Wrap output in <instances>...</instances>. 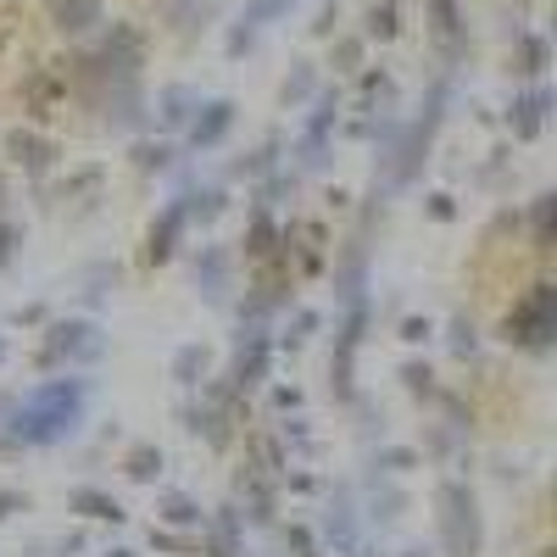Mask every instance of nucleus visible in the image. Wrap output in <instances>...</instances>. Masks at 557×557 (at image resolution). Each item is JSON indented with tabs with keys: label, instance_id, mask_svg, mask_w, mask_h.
<instances>
[{
	"label": "nucleus",
	"instance_id": "f257e3e1",
	"mask_svg": "<svg viewBox=\"0 0 557 557\" xmlns=\"http://www.w3.org/2000/svg\"><path fill=\"white\" fill-rule=\"evenodd\" d=\"M84 401H89V380H51L28 391V401L12 412V441L17 446H57L84 424Z\"/></svg>",
	"mask_w": 557,
	"mask_h": 557
},
{
	"label": "nucleus",
	"instance_id": "f03ea898",
	"mask_svg": "<svg viewBox=\"0 0 557 557\" xmlns=\"http://www.w3.org/2000/svg\"><path fill=\"white\" fill-rule=\"evenodd\" d=\"M441 507H446V552L451 557H474L480 552V507L469 496V485H441Z\"/></svg>",
	"mask_w": 557,
	"mask_h": 557
},
{
	"label": "nucleus",
	"instance_id": "7ed1b4c3",
	"mask_svg": "<svg viewBox=\"0 0 557 557\" xmlns=\"http://www.w3.org/2000/svg\"><path fill=\"white\" fill-rule=\"evenodd\" d=\"M101 351H107V335H101L89 318L57 323V330H51V346H45V357H51V362H96Z\"/></svg>",
	"mask_w": 557,
	"mask_h": 557
},
{
	"label": "nucleus",
	"instance_id": "20e7f679",
	"mask_svg": "<svg viewBox=\"0 0 557 557\" xmlns=\"http://www.w3.org/2000/svg\"><path fill=\"white\" fill-rule=\"evenodd\" d=\"M552 307H557V296L541 285V290H535V296L513 312V318H507V330H513V341H524V346H535V351H541V346L552 341Z\"/></svg>",
	"mask_w": 557,
	"mask_h": 557
},
{
	"label": "nucleus",
	"instance_id": "39448f33",
	"mask_svg": "<svg viewBox=\"0 0 557 557\" xmlns=\"http://www.w3.org/2000/svg\"><path fill=\"white\" fill-rule=\"evenodd\" d=\"M45 7H51L57 28H67V34H78V28H89V23H101V0H45Z\"/></svg>",
	"mask_w": 557,
	"mask_h": 557
},
{
	"label": "nucleus",
	"instance_id": "423d86ee",
	"mask_svg": "<svg viewBox=\"0 0 557 557\" xmlns=\"http://www.w3.org/2000/svg\"><path fill=\"white\" fill-rule=\"evenodd\" d=\"M290 7H296V0H251V7H246V28H235V39H228V51H246L251 34H257L262 23H273L278 12H290Z\"/></svg>",
	"mask_w": 557,
	"mask_h": 557
},
{
	"label": "nucleus",
	"instance_id": "0eeeda50",
	"mask_svg": "<svg viewBox=\"0 0 557 557\" xmlns=\"http://www.w3.org/2000/svg\"><path fill=\"white\" fill-rule=\"evenodd\" d=\"M228 123H235V107H228V101H207L201 117H196V128H190V139H196V146H218Z\"/></svg>",
	"mask_w": 557,
	"mask_h": 557
},
{
	"label": "nucleus",
	"instance_id": "6e6552de",
	"mask_svg": "<svg viewBox=\"0 0 557 557\" xmlns=\"http://www.w3.org/2000/svg\"><path fill=\"white\" fill-rule=\"evenodd\" d=\"M546 107H552L546 89H530V96L513 107V112H519V117H513V134H519V139H535V134H541V123H546Z\"/></svg>",
	"mask_w": 557,
	"mask_h": 557
},
{
	"label": "nucleus",
	"instance_id": "1a4fd4ad",
	"mask_svg": "<svg viewBox=\"0 0 557 557\" xmlns=\"http://www.w3.org/2000/svg\"><path fill=\"white\" fill-rule=\"evenodd\" d=\"M262 362H268V341L251 335V346H240V362H235V385H240V391H251V385L262 380Z\"/></svg>",
	"mask_w": 557,
	"mask_h": 557
},
{
	"label": "nucleus",
	"instance_id": "9d476101",
	"mask_svg": "<svg viewBox=\"0 0 557 557\" xmlns=\"http://www.w3.org/2000/svg\"><path fill=\"white\" fill-rule=\"evenodd\" d=\"M178 228H184V207H168V212H162V223L151 228V257H157V262H162V257H173Z\"/></svg>",
	"mask_w": 557,
	"mask_h": 557
},
{
	"label": "nucleus",
	"instance_id": "9b49d317",
	"mask_svg": "<svg viewBox=\"0 0 557 557\" xmlns=\"http://www.w3.org/2000/svg\"><path fill=\"white\" fill-rule=\"evenodd\" d=\"M73 507H78V513H89V519H123V507L112 502V496H101V491H73Z\"/></svg>",
	"mask_w": 557,
	"mask_h": 557
},
{
	"label": "nucleus",
	"instance_id": "f8f14e48",
	"mask_svg": "<svg viewBox=\"0 0 557 557\" xmlns=\"http://www.w3.org/2000/svg\"><path fill=\"white\" fill-rule=\"evenodd\" d=\"M173 374H178L184 385H196V380L207 374V351H201V346H184V351L173 357Z\"/></svg>",
	"mask_w": 557,
	"mask_h": 557
},
{
	"label": "nucleus",
	"instance_id": "ddd939ff",
	"mask_svg": "<svg viewBox=\"0 0 557 557\" xmlns=\"http://www.w3.org/2000/svg\"><path fill=\"white\" fill-rule=\"evenodd\" d=\"M330 112H335V101H318L312 128H307V162H318V151H323V134H330Z\"/></svg>",
	"mask_w": 557,
	"mask_h": 557
},
{
	"label": "nucleus",
	"instance_id": "4468645a",
	"mask_svg": "<svg viewBox=\"0 0 557 557\" xmlns=\"http://www.w3.org/2000/svg\"><path fill=\"white\" fill-rule=\"evenodd\" d=\"M190 89H168V96H162V123H184V117H190Z\"/></svg>",
	"mask_w": 557,
	"mask_h": 557
},
{
	"label": "nucleus",
	"instance_id": "2eb2a0df",
	"mask_svg": "<svg viewBox=\"0 0 557 557\" xmlns=\"http://www.w3.org/2000/svg\"><path fill=\"white\" fill-rule=\"evenodd\" d=\"M157 469H162V451H151V446H139V451L128 457V474H134V480H151Z\"/></svg>",
	"mask_w": 557,
	"mask_h": 557
},
{
	"label": "nucleus",
	"instance_id": "dca6fc26",
	"mask_svg": "<svg viewBox=\"0 0 557 557\" xmlns=\"http://www.w3.org/2000/svg\"><path fill=\"white\" fill-rule=\"evenodd\" d=\"M168 519H173V524H196V519H201V507H196V502H184V496H168Z\"/></svg>",
	"mask_w": 557,
	"mask_h": 557
},
{
	"label": "nucleus",
	"instance_id": "f3484780",
	"mask_svg": "<svg viewBox=\"0 0 557 557\" xmlns=\"http://www.w3.org/2000/svg\"><path fill=\"white\" fill-rule=\"evenodd\" d=\"M435 28H441V39L451 45V34H457V12H451V0H435Z\"/></svg>",
	"mask_w": 557,
	"mask_h": 557
},
{
	"label": "nucleus",
	"instance_id": "a211bd4d",
	"mask_svg": "<svg viewBox=\"0 0 557 557\" xmlns=\"http://www.w3.org/2000/svg\"><path fill=\"white\" fill-rule=\"evenodd\" d=\"M168 162V146H139V168H162Z\"/></svg>",
	"mask_w": 557,
	"mask_h": 557
},
{
	"label": "nucleus",
	"instance_id": "6ab92c4d",
	"mask_svg": "<svg viewBox=\"0 0 557 557\" xmlns=\"http://www.w3.org/2000/svg\"><path fill=\"white\" fill-rule=\"evenodd\" d=\"M307 84H312V78H307V73H296V78L285 84V101H301V96H307Z\"/></svg>",
	"mask_w": 557,
	"mask_h": 557
},
{
	"label": "nucleus",
	"instance_id": "aec40b11",
	"mask_svg": "<svg viewBox=\"0 0 557 557\" xmlns=\"http://www.w3.org/2000/svg\"><path fill=\"white\" fill-rule=\"evenodd\" d=\"M7 257H12V228L0 223V262H7Z\"/></svg>",
	"mask_w": 557,
	"mask_h": 557
},
{
	"label": "nucleus",
	"instance_id": "412c9836",
	"mask_svg": "<svg viewBox=\"0 0 557 557\" xmlns=\"http://www.w3.org/2000/svg\"><path fill=\"white\" fill-rule=\"evenodd\" d=\"M0 351H7V346H0Z\"/></svg>",
	"mask_w": 557,
	"mask_h": 557
}]
</instances>
